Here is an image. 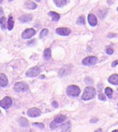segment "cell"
I'll return each mask as SVG.
<instances>
[{
	"instance_id": "32",
	"label": "cell",
	"mask_w": 118,
	"mask_h": 132,
	"mask_svg": "<svg viewBox=\"0 0 118 132\" xmlns=\"http://www.w3.org/2000/svg\"><path fill=\"white\" fill-rule=\"evenodd\" d=\"M3 11L2 7H0V17H3Z\"/></svg>"
},
{
	"instance_id": "40",
	"label": "cell",
	"mask_w": 118,
	"mask_h": 132,
	"mask_svg": "<svg viewBox=\"0 0 118 132\" xmlns=\"http://www.w3.org/2000/svg\"><path fill=\"white\" fill-rule=\"evenodd\" d=\"M117 105H118V104H117Z\"/></svg>"
},
{
	"instance_id": "31",
	"label": "cell",
	"mask_w": 118,
	"mask_h": 132,
	"mask_svg": "<svg viewBox=\"0 0 118 132\" xmlns=\"http://www.w3.org/2000/svg\"><path fill=\"white\" fill-rule=\"evenodd\" d=\"M118 65V60H115L114 62H112V67H116Z\"/></svg>"
},
{
	"instance_id": "27",
	"label": "cell",
	"mask_w": 118,
	"mask_h": 132,
	"mask_svg": "<svg viewBox=\"0 0 118 132\" xmlns=\"http://www.w3.org/2000/svg\"><path fill=\"white\" fill-rule=\"evenodd\" d=\"M98 98H99V100H101V101H106V96L104 95V94H99V95H98Z\"/></svg>"
},
{
	"instance_id": "10",
	"label": "cell",
	"mask_w": 118,
	"mask_h": 132,
	"mask_svg": "<svg viewBox=\"0 0 118 132\" xmlns=\"http://www.w3.org/2000/svg\"><path fill=\"white\" fill-rule=\"evenodd\" d=\"M56 33L60 36H66L70 33V29H69L68 28H59L56 30Z\"/></svg>"
},
{
	"instance_id": "30",
	"label": "cell",
	"mask_w": 118,
	"mask_h": 132,
	"mask_svg": "<svg viewBox=\"0 0 118 132\" xmlns=\"http://www.w3.org/2000/svg\"><path fill=\"white\" fill-rule=\"evenodd\" d=\"M52 105L54 108H57V107H58V104H57V102H55V101H53V102H52Z\"/></svg>"
},
{
	"instance_id": "34",
	"label": "cell",
	"mask_w": 118,
	"mask_h": 132,
	"mask_svg": "<svg viewBox=\"0 0 118 132\" xmlns=\"http://www.w3.org/2000/svg\"><path fill=\"white\" fill-rule=\"evenodd\" d=\"M3 0H0V3H3Z\"/></svg>"
},
{
	"instance_id": "25",
	"label": "cell",
	"mask_w": 118,
	"mask_h": 132,
	"mask_svg": "<svg viewBox=\"0 0 118 132\" xmlns=\"http://www.w3.org/2000/svg\"><path fill=\"white\" fill-rule=\"evenodd\" d=\"M47 33H48V29H43L41 31V34H40V38H43L44 36H45L46 35H47Z\"/></svg>"
},
{
	"instance_id": "19",
	"label": "cell",
	"mask_w": 118,
	"mask_h": 132,
	"mask_svg": "<svg viewBox=\"0 0 118 132\" xmlns=\"http://www.w3.org/2000/svg\"><path fill=\"white\" fill-rule=\"evenodd\" d=\"M6 19L4 16L1 17V19H0V26H1V28L3 30H5L6 28Z\"/></svg>"
},
{
	"instance_id": "29",
	"label": "cell",
	"mask_w": 118,
	"mask_h": 132,
	"mask_svg": "<svg viewBox=\"0 0 118 132\" xmlns=\"http://www.w3.org/2000/svg\"><path fill=\"white\" fill-rule=\"evenodd\" d=\"M106 53L108 54V55H112L113 53L112 48H107V49H106Z\"/></svg>"
},
{
	"instance_id": "11",
	"label": "cell",
	"mask_w": 118,
	"mask_h": 132,
	"mask_svg": "<svg viewBox=\"0 0 118 132\" xmlns=\"http://www.w3.org/2000/svg\"><path fill=\"white\" fill-rule=\"evenodd\" d=\"M87 20H88L89 24H90L92 27H95V26H96L98 23L96 16L93 14H89L88 17H87Z\"/></svg>"
},
{
	"instance_id": "14",
	"label": "cell",
	"mask_w": 118,
	"mask_h": 132,
	"mask_svg": "<svg viewBox=\"0 0 118 132\" xmlns=\"http://www.w3.org/2000/svg\"><path fill=\"white\" fill-rule=\"evenodd\" d=\"M25 7L28 10H34L37 7V5L34 2L31 1V0H28L25 3Z\"/></svg>"
},
{
	"instance_id": "6",
	"label": "cell",
	"mask_w": 118,
	"mask_h": 132,
	"mask_svg": "<svg viewBox=\"0 0 118 132\" xmlns=\"http://www.w3.org/2000/svg\"><path fill=\"white\" fill-rule=\"evenodd\" d=\"M12 104V99L10 97H5L3 100L0 101V106L3 109H9Z\"/></svg>"
},
{
	"instance_id": "18",
	"label": "cell",
	"mask_w": 118,
	"mask_h": 132,
	"mask_svg": "<svg viewBox=\"0 0 118 132\" xmlns=\"http://www.w3.org/2000/svg\"><path fill=\"white\" fill-rule=\"evenodd\" d=\"M13 28H14V19L12 16H10L7 20V28L8 30H12Z\"/></svg>"
},
{
	"instance_id": "7",
	"label": "cell",
	"mask_w": 118,
	"mask_h": 132,
	"mask_svg": "<svg viewBox=\"0 0 118 132\" xmlns=\"http://www.w3.org/2000/svg\"><path fill=\"white\" fill-rule=\"evenodd\" d=\"M40 72H41V69L38 67H33L28 69L26 72L25 74L28 77H37V75H39Z\"/></svg>"
},
{
	"instance_id": "20",
	"label": "cell",
	"mask_w": 118,
	"mask_h": 132,
	"mask_svg": "<svg viewBox=\"0 0 118 132\" xmlns=\"http://www.w3.org/2000/svg\"><path fill=\"white\" fill-rule=\"evenodd\" d=\"M44 58L46 60H50L51 58V49L50 48H47L44 50Z\"/></svg>"
},
{
	"instance_id": "13",
	"label": "cell",
	"mask_w": 118,
	"mask_h": 132,
	"mask_svg": "<svg viewBox=\"0 0 118 132\" xmlns=\"http://www.w3.org/2000/svg\"><path fill=\"white\" fill-rule=\"evenodd\" d=\"M108 82L114 85H118V74H112L108 79Z\"/></svg>"
},
{
	"instance_id": "15",
	"label": "cell",
	"mask_w": 118,
	"mask_h": 132,
	"mask_svg": "<svg viewBox=\"0 0 118 132\" xmlns=\"http://www.w3.org/2000/svg\"><path fill=\"white\" fill-rule=\"evenodd\" d=\"M32 16L31 15H22L21 17H19V20L20 21V23H28L32 20Z\"/></svg>"
},
{
	"instance_id": "16",
	"label": "cell",
	"mask_w": 118,
	"mask_h": 132,
	"mask_svg": "<svg viewBox=\"0 0 118 132\" xmlns=\"http://www.w3.org/2000/svg\"><path fill=\"white\" fill-rule=\"evenodd\" d=\"M54 1L55 4H56L57 6L58 7H62V6H66V4L69 3L70 0H53Z\"/></svg>"
},
{
	"instance_id": "21",
	"label": "cell",
	"mask_w": 118,
	"mask_h": 132,
	"mask_svg": "<svg viewBox=\"0 0 118 132\" xmlns=\"http://www.w3.org/2000/svg\"><path fill=\"white\" fill-rule=\"evenodd\" d=\"M19 123L21 126L23 127H27L28 126V122L26 118H21L19 120Z\"/></svg>"
},
{
	"instance_id": "22",
	"label": "cell",
	"mask_w": 118,
	"mask_h": 132,
	"mask_svg": "<svg viewBox=\"0 0 118 132\" xmlns=\"http://www.w3.org/2000/svg\"><path fill=\"white\" fill-rule=\"evenodd\" d=\"M112 93H113V91L110 87H107L105 89V94H106V95L108 96V98L111 99L112 98Z\"/></svg>"
},
{
	"instance_id": "9",
	"label": "cell",
	"mask_w": 118,
	"mask_h": 132,
	"mask_svg": "<svg viewBox=\"0 0 118 132\" xmlns=\"http://www.w3.org/2000/svg\"><path fill=\"white\" fill-rule=\"evenodd\" d=\"M35 34H36V31L34 29H32V28H28V29H26L22 33L21 36L23 39H29L33 36H35Z\"/></svg>"
},
{
	"instance_id": "12",
	"label": "cell",
	"mask_w": 118,
	"mask_h": 132,
	"mask_svg": "<svg viewBox=\"0 0 118 132\" xmlns=\"http://www.w3.org/2000/svg\"><path fill=\"white\" fill-rule=\"evenodd\" d=\"M8 85V79L5 74L0 73V86L6 87Z\"/></svg>"
},
{
	"instance_id": "33",
	"label": "cell",
	"mask_w": 118,
	"mask_h": 132,
	"mask_svg": "<svg viewBox=\"0 0 118 132\" xmlns=\"http://www.w3.org/2000/svg\"><path fill=\"white\" fill-rule=\"evenodd\" d=\"M97 119L96 120H92V121H91V122H97Z\"/></svg>"
},
{
	"instance_id": "26",
	"label": "cell",
	"mask_w": 118,
	"mask_h": 132,
	"mask_svg": "<svg viewBox=\"0 0 118 132\" xmlns=\"http://www.w3.org/2000/svg\"><path fill=\"white\" fill-rule=\"evenodd\" d=\"M33 125H34V126H36L37 127H39V128H41V129H44V125L43 124V123L34 122V123H33Z\"/></svg>"
},
{
	"instance_id": "38",
	"label": "cell",
	"mask_w": 118,
	"mask_h": 132,
	"mask_svg": "<svg viewBox=\"0 0 118 132\" xmlns=\"http://www.w3.org/2000/svg\"><path fill=\"white\" fill-rule=\"evenodd\" d=\"M117 91H118V89H117Z\"/></svg>"
},
{
	"instance_id": "28",
	"label": "cell",
	"mask_w": 118,
	"mask_h": 132,
	"mask_svg": "<svg viewBox=\"0 0 118 132\" xmlns=\"http://www.w3.org/2000/svg\"><path fill=\"white\" fill-rule=\"evenodd\" d=\"M85 81L87 84H92V83L94 82V81H93V79L91 77H86Z\"/></svg>"
},
{
	"instance_id": "39",
	"label": "cell",
	"mask_w": 118,
	"mask_h": 132,
	"mask_svg": "<svg viewBox=\"0 0 118 132\" xmlns=\"http://www.w3.org/2000/svg\"><path fill=\"white\" fill-rule=\"evenodd\" d=\"M0 113H1V111H0Z\"/></svg>"
},
{
	"instance_id": "2",
	"label": "cell",
	"mask_w": 118,
	"mask_h": 132,
	"mask_svg": "<svg viewBox=\"0 0 118 132\" xmlns=\"http://www.w3.org/2000/svg\"><path fill=\"white\" fill-rule=\"evenodd\" d=\"M80 92H81V90L77 85H70L66 89V94L71 97H78L79 95Z\"/></svg>"
},
{
	"instance_id": "4",
	"label": "cell",
	"mask_w": 118,
	"mask_h": 132,
	"mask_svg": "<svg viewBox=\"0 0 118 132\" xmlns=\"http://www.w3.org/2000/svg\"><path fill=\"white\" fill-rule=\"evenodd\" d=\"M97 62H98V59L96 56H87L83 59V61H82V64L83 65L92 66L95 65Z\"/></svg>"
},
{
	"instance_id": "1",
	"label": "cell",
	"mask_w": 118,
	"mask_h": 132,
	"mask_svg": "<svg viewBox=\"0 0 118 132\" xmlns=\"http://www.w3.org/2000/svg\"><path fill=\"white\" fill-rule=\"evenodd\" d=\"M95 94H96V90L95 88L92 86H87L84 89L83 94L82 95V99L84 101L91 100L95 98Z\"/></svg>"
},
{
	"instance_id": "5",
	"label": "cell",
	"mask_w": 118,
	"mask_h": 132,
	"mask_svg": "<svg viewBox=\"0 0 118 132\" xmlns=\"http://www.w3.org/2000/svg\"><path fill=\"white\" fill-rule=\"evenodd\" d=\"M66 119V116H64V115L57 116V118H55V119L53 120V122H52L50 123V128L52 130L55 129L57 126V124L63 122Z\"/></svg>"
},
{
	"instance_id": "17",
	"label": "cell",
	"mask_w": 118,
	"mask_h": 132,
	"mask_svg": "<svg viewBox=\"0 0 118 132\" xmlns=\"http://www.w3.org/2000/svg\"><path fill=\"white\" fill-rule=\"evenodd\" d=\"M49 15H50V17L52 18V20L53 21H58L59 19H60V15L57 14V12H54V11H50L49 13Z\"/></svg>"
},
{
	"instance_id": "8",
	"label": "cell",
	"mask_w": 118,
	"mask_h": 132,
	"mask_svg": "<svg viewBox=\"0 0 118 132\" xmlns=\"http://www.w3.org/2000/svg\"><path fill=\"white\" fill-rule=\"evenodd\" d=\"M41 110L37 108H30L28 110V111H27L28 116L31 118H37L41 115Z\"/></svg>"
},
{
	"instance_id": "37",
	"label": "cell",
	"mask_w": 118,
	"mask_h": 132,
	"mask_svg": "<svg viewBox=\"0 0 118 132\" xmlns=\"http://www.w3.org/2000/svg\"><path fill=\"white\" fill-rule=\"evenodd\" d=\"M117 11H118V7H117Z\"/></svg>"
},
{
	"instance_id": "35",
	"label": "cell",
	"mask_w": 118,
	"mask_h": 132,
	"mask_svg": "<svg viewBox=\"0 0 118 132\" xmlns=\"http://www.w3.org/2000/svg\"><path fill=\"white\" fill-rule=\"evenodd\" d=\"M36 1H37V2H40V0H36Z\"/></svg>"
},
{
	"instance_id": "36",
	"label": "cell",
	"mask_w": 118,
	"mask_h": 132,
	"mask_svg": "<svg viewBox=\"0 0 118 132\" xmlns=\"http://www.w3.org/2000/svg\"><path fill=\"white\" fill-rule=\"evenodd\" d=\"M9 1H10V2H11V1H13V0H9Z\"/></svg>"
},
{
	"instance_id": "23",
	"label": "cell",
	"mask_w": 118,
	"mask_h": 132,
	"mask_svg": "<svg viewBox=\"0 0 118 132\" xmlns=\"http://www.w3.org/2000/svg\"><path fill=\"white\" fill-rule=\"evenodd\" d=\"M70 122H68L65 123V124L62 125V126H61L62 131H68V130L70 129Z\"/></svg>"
},
{
	"instance_id": "3",
	"label": "cell",
	"mask_w": 118,
	"mask_h": 132,
	"mask_svg": "<svg viewBox=\"0 0 118 132\" xmlns=\"http://www.w3.org/2000/svg\"><path fill=\"white\" fill-rule=\"evenodd\" d=\"M14 89L15 92L18 93H22V92H26L28 90V85L24 82H17L15 83V85H14Z\"/></svg>"
},
{
	"instance_id": "24",
	"label": "cell",
	"mask_w": 118,
	"mask_h": 132,
	"mask_svg": "<svg viewBox=\"0 0 118 132\" xmlns=\"http://www.w3.org/2000/svg\"><path fill=\"white\" fill-rule=\"evenodd\" d=\"M77 23L79 24V25H84V23H85V18H84V16H79V18L77 19Z\"/></svg>"
}]
</instances>
